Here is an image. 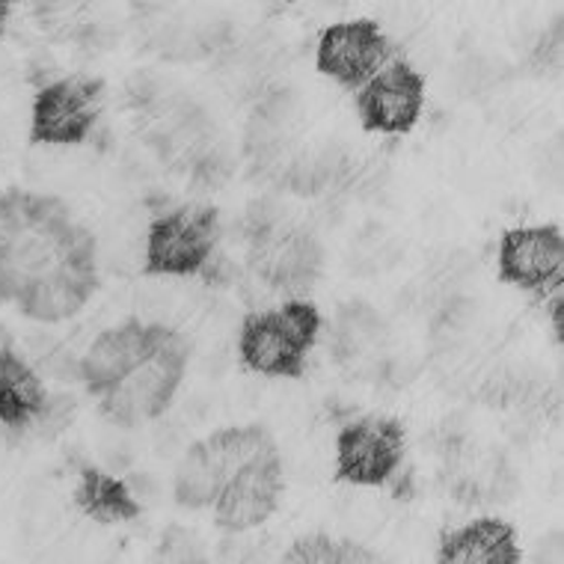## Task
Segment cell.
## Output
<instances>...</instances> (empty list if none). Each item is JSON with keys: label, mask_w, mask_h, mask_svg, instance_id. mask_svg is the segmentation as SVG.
<instances>
[{"label": "cell", "mask_w": 564, "mask_h": 564, "mask_svg": "<svg viewBox=\"0 0 564 564\" xmlns=\"http://www.w3.org/2000/svg\"><path fill=\"white\" fill-rule=\"evenodd\" d=\"M322 330V310L310 297H289L276 310L243 315L238 330V360L243 369L262 378L301 380Z\"/></svg>", "instance_id": "1"}, {"label": "cell", "mask_w": 564, "mask_h": 564, "mask_svg": "<svg viewBox=\"0 0 564 564\" xmlns=\"http://www.w3.org/2000/svg\"><path fill=\"white\" fill-rule=\"evenodd\" d=\"M84 253H98L96 235L75 224L72 208L57 196L48 212L19 232L0 256V301L19 303L33 282Z\"/></svg>", "instance_id": "2"}, {"label": "cell", "mask_w": 564, "mask_h": 564, "mask_svg": "<svg viewBox=\"0 0 564 564\" xmlns=\"http://www.w3.org/2000/svg\"><path fill=\"white\" fill-rule=\"evenodd\" d=\"M220 212L215 205H182L158 215L143 241V273L164 280L203 276L217 259Z\"/></svg>", "instance_id": "3"}, {"label": "cell", "mask_w": 564, "mask_h": 564, "mask_svg": "<svg viewBox=\"0 0 564 564\" xmlns=\"http://www.w3.org/2000/svg\"><path fill=\"white\" fill-rule=\"evenodd\" d=\"M191 362V341L175 330L173 339L131 369L117 387H110L101 399L98 410L119 429H134L143 422H155L170 410L175 392L182 387Z\"/></svg>", "instance_id": "4"}, {"label": "cell", "mask_w": 564, "mask_h": 564, "mask_svg": "<svg viewBox=\"0 0 564 564\" xmlns=\"http://www.w3.org/2000/svg\"><path fill=\"white\" fill-rule=\"evenodd\" d=\"M247 264L250 271L289 297H306L324 273L322 241L303 229L285 224V215L262 226H247Z\"/></svg>", "instance_id": "5"}, {"label": "cell", "mask_w": 564, "mask_h": 564, "mask_svg": "<svg viewBox=\"0 0 564 564\" xmlns=\"http://www.w3.org/2000/svg\"><path fill=\"white\" fill-rule=\"evenodd\" d=\"M408 457V425L399 416L369 413L336 434L333 478L354 487H387L401 476Z\"/></svg>", "instance_id": "6"}, {"label": "cell", "mask_w": 564, "mask_h": 564, "mask_svg": "<svg viewBox=\"0 0 564 564\" xmlns=\"http://www.w3.org/2000/svg\"><path fill=\"white\" fill-rule=\"evenodd\" d=\"M108 98V84L93 75L51 80L36 89L30 108L33 147H80L96 131Z\"/></svg>", "instance_id": "7"}, {"label": "cell", "mask_w": 564, "mask_h": 564, "mask_svg": "<svg viewBox=\"0 0 564 564\" xmlns=\"http://www.w3.org/2000/svg\"><path fill=\"white\" fill-rule=\"evenodd\" d=\"M425 75L404 57H392L378 75L357 89V117L366 134L404 137L425 110Z\"/></svg>", "instance_id": "8"}, {"label": "cell", "mask_w": 564, "mask_h": 564, "mask_svg": "<svg viewBox=\"0 0 564 564\" xmlns=\"http://www.w3.org/2000/svg\"><path fill=\"white\" fill-rule=\"evenodd\" d=\"M392 54H395V45L375 19L339 21L318 36L315 68L324 78L357 93L390 63Z\"/></svg>", "instance_id": "9"}, {"label": "cell", "mask_w": 564, "mask_h": 564, "mask_svg": "<svg viewBox=\"0 0 564 564\" xmlns=\"http://www.w3.org/2000/svg\"><path fill=\"white\" fill-rule=\"evenodd\" d=\"M282 494H285L282 455L280 448H273L226 478L220 497L212 506L215 525L226 535H243L250 529H259L276 514Z\"/></svg>", "instance_id": "10"}, {"label": "cell", "mask_w": 564, "mask_h": 564, "mask_svg": "<svg viewBox=\"0 0 564 564\" xmlns=\"http://www.w3.org/2000/svg\"><path fill=\"white\" fill-rule=\"evenodd\" d=\"M173 327L161 322L126 318L117 327L101 330L80 357V383L93 399H101L110 387H117L128 371L152 357L164 341L173 339Z\"/></svg>", "instance_id": "11"}, {"label": "cell", "mask_w": 564, "mask_h": 564, "mask_svg": "<svg viewBox=\"0 0 564 564\" xmlns=\"http://www.w3.org/2000/svg\"><path fill=\"white\" fill-rule=\"evenodd\" d=\"M499 282L520 292L550 294L564 282V235L562 226H517L499 238Z\"/></svg>", "instance_id": "12"}, {"label": "cell", "mask_w": 564, "mask_h": 564, "mask_svg": "<svg viewBox=\"0 0 564 564\" xmlns=\"http://www.w3.org/2000/svg\"><path fill=\"white\" fill-rule=\"evenodd\" d=\"M96 259L98 253L75 256L72 262L33 282L15 303L21 315L40 324H59L75 318L87 306L89 297L98 292Z\"/></svg>", "instance_id": "13"}, {"label": "cell", "mask_w": 564, "mask_h": 564, "mask_svg": "<svg viewBox=\"0 0 564 564\" xmlns=\"http://www.w3.org/2000/svg\"><path fill=\"white\" fill-rule=\"evenodd\" d=\"M437 564H520L523 553L517 546L514 525L499 517H481L452 529L440 538Z\"/></svg>", "instance_id": "14"}, {"label": "cell", "mask_w": 564, "mask_h": 564, "mask_svg": "<svg viewBox=\"0 0 564 564\" xmlns=\"http://www.w3.org/2000/svg\"><path fill=\"white\" fill-rule=\"evenodd\" d=\"M45 395L48 390L42 383L40 371L12 348L10 336L3 333L0 336V429H30Z\"/></svg>", "instance_id": "15"}, {"label": "cell", "mask_w": 564, "mask_h": 564, "mask_svg": "<svg viewBox=\"0 0 564 564\" xmlns=\"http://www.w3.org/2000/svg\"><path fill=\"white\" fill-rule=\"evenodd\" d=\"M75 506L96 523H131L143 514V502L126 478L110 476L98 467H80L78 487H75Z\"/></svg>", "instance_id": "16"}, {"label": "cell", "mask_w": 564, "mask_h": 564, "mask_svg": "<svg viewBox=\"0 0 564 564\" xmlns=\"http://www.w3.org/2000/svg\"><path fill=\"white\" fill-rule=\"evenodd\" d=\"M226 469L217 460V455L208 446V440H196L185 448V455L178 460L173 478V499L175 506L185 511H203L215 506L220 490L226 485Z\"/></svg>", "instance_id": "17"}, {"label": "cell", "mask_w": 564, "mask_h": 564, "mask_svg": "<svg viewBox=\"0 0 564 564\" xmlns=\"http://www.w3.org/2000/svg\"><path fill=\"white\" fill-rule=\"evenodd\" d=\"M387 336V322L380 318L378 310H371L369 303L350 301L341 303L336 312V327H333V360L354 362L362 357V350Z\"/></svg>", "instance_id": "18"}, {"label": "cell", "mask_w": 564, "mask_h": 564, "mask_svg": "<svg viewBox=\"0 0 564 564\" xmlns=\"http://www.w3.org/2000/svg\"><path fill=\"white\" fill-rule=\"evenodd\" d=\"M380 553L350 538H333L327 532L301 535L285 553L282 564H378Z\"/></svg>", "instance_id": "19"}, {"label": "cell", "mask_w": 564, "mask_h": 564, "mask_svg": "<svg viewBox=\"0 0 564 564\" xmlns=\"http://www.w3.org/2000/svg\"><path fill=\"white\" fill-rule=\"evenodd\" d=\"M345 158L339 149H324L315 155H303L289 164V170H282V187L292 191L294 196H322L327 194L345 173Z\"/></svg>", "instance_id": "20"}, {"label": "cell", "mask_w": 564, "mask_h": 564, "mask_svg": "<svg viewBox=\"0 0 564 564\" xmlns=\"http://www.w3.org/2000/svg\"><path fill=\"white\" fill-rule=\"evenodd\" d=\"M57 196L51 194H33L24 187H7L0 194V256L7 253L19 232H24L30 224H36Z\"/></svg>", "instance_id": "21"}, {"label": "cell", "mask_w": 564, "mask_h": 564, "mask_svg": "<svg viewBox=\"0 0 564 564\" xmlns=\"http://www.w3.org/2000/svg\"><path fill=\"white\" fill-rule=\"evenodd\" d=\"M75 413H78V401H75V395H68V392H54V395H45L40 413L30 422V429L36 431V437L57 440L59 434L75 422Z\"/></svg>", "instance_id": "22"}, {"label": "cell", "mask_w": 564, "mask_h": 564, "mask_svg": "<svg viewBox=\"0 0 564 564\" xmlns=\"http://www.w3.org/2000/svg\"><path fill=\"white\" fill-rule=\"evenodd\" d=\"M155 562H205V553L199 541H196L187 529L182 525H170L161 538Z\"/></svg>", "instance_id": "23"}, {"label": "cell", "mask_w": 564, "mask_h": 564, "mask_svg": "<svg viewBox=\"0 0 564 564\" xmlns=\"http://www.w3.org/2000/svg\"><path fill=\"white\" fill-rule=\"evenodd\" d=\"M535 66L541 72H555V68L562 66V24L558 21H555L550 33H544V40L538 42Z\"/></svg>", "instance_id": "24"}, {"label": "cell", "mask_w": 564, "mask_h": 564, "mask_svg": "<svg viewBox=\"0 0 564 564\" xmlns=\"http://www.w3.org/2000/svg\"><path fill=\"white\" fill-rule=\"evenodd\" d=\"M546 315H550V327H553L555 341H564V303H562V289H555L553 301L546 303Z\"/></svg>", "instance_id": "25"}, {"label": "cell", "mask_w": 564, "mask_h": 564, "mask_svg": "<svg viewBox=\"0 0 564 564\" xmlns=\"http://www.w3.org/2000/svg\"><path fill=\"white\" fill-rule=\"evenodd\" d=\"M10 19H12V3H10V0H0V40L7 36Z\"/></svg>", "instance_id": "26"}]
</instances>
